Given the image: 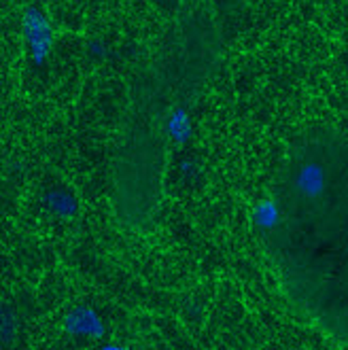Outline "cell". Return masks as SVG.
<instances>
[{
    "instance_id": "cell-1",
    "label": "cell",
    "mask_w": 348,
    "mask_h": 350,
    "mask_svg": "<svg viewBox=\"0 0 348 350\" xmlns=\"http://www.w3.org/2000/svg\"><path fill=\"white\" fill-rule=\"evenodd\" d=\"M274 217L270 255L286 297L348 346V145L304 151Z\"/></svg>"
},
{
    "instance_id": "cell-2",
    "label": "cell",
    "mask_w": 348,
    "mask_h": 350,
    "mask_svg": "<svg viewBox=\"0 0 348 350\" xmlns=\"http://www.w3.org/2000/svg\"><path fill=\"white\" fill-rule=\"evenodd\" d=\"M28 30H30V38H32V43H34V49L38 53H45L47 51V26L43 24V19L40 17H32L30 19V24H28Z\"/></svg>"
}]
</instances>
